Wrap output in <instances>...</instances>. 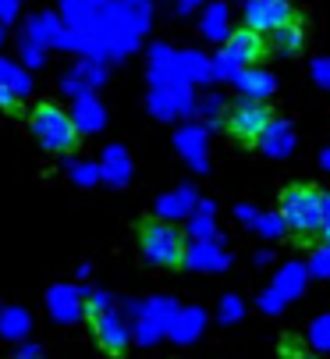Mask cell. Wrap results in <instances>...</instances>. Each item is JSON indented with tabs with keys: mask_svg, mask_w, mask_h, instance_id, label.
<instances>
[{
	"mask_svg": "<svg viewBox=\"0 0 330 359\" xmlns=\"http://www.w3.org/2000/svg\"><path fill=\"white\" fill-rule=\"evenodd\" d=\"M277 214H281V224L298 238V242H309L323 231L326 224V199L319 189L312 185H291L281 192V203H277Z\"/></svg>",
	"mask_w": 330,
	"mask_h": 359,
	"instance_id": "6da1fadb",
	"label": "cell"
},
{
	"mask_svg": "<svg viewBox=\"0 0 330 359\" xmlns=\"http://www.w3.org/2000/svg\"><path fill=\"white\" fill-rule=\"evenodd\" d=\"M139 252L156 271H178L185 264V235L171 221H146L139 231Z\"/></svg>",
	"mask_w": 330,
	"mask_h": 359,
	"instance_id": "7a4b0ae2",
	"label": "cell"
},
{
	"mask_svg": "<svg viewBox=\"0 0 330 359\" xmlns=\"http://www.w3.org/2000/svg\"><path fill=\"white\" fill-rule=\"evenodd\" d=\"M32 139L46 149V153H71L78 146V125L71 118V111L57 107V104H39L29 118Z\"/></svg>",
	"mask_w": 330,
	"mask_h": 359,
	"instance_id": "3957f363",
	"label": "cell"
},
{
	"mask_svg": "<svg viewBox=\"0 0 330 359\" xmlns=\"http://www.w3.org/2000/svg\"><path fill=\"white\" fill-rule=\"evenodd\" d=\"M270 128H273V114H270V107L263 104V100H256V96L238 100V104L231 107V114H228V132L235 139H242V142H256Z\"/></svg>",
	"mask_w": 330,
	"mask_h": 359,
	"instance_id": "277c9868",
	"label": "cell"
},
{
	"mask_svg": "<svg viewBox=\"0 0 330 359\" xmlns=\"http://www.w3.org/2000/svg\"><path fill=\"white\" fill-rule=\"evenodd\" d=\"M245 25L259 36H270L277 29L298 25V11L291 8V0H249L245 4Z\"/></svg>",
	"mask_w": 330,
	"mask_h": 359,
	"instance_id": "5b68a950",
	"label": "cell"
},
{
	"mask_svg": "<svg viewBox=\"0 0 330 359\" xmlns=\"http://www.w3.org/2000/svg\"><path fill=\"white\" fill-rule=\"evenodd\" d=\"M266 36H259V32H252L249 25L245 29H238L228 43H224V54H220V61H224V68L228 72H245L249 65H256L263 54H266Z\"/></svg>",
	"mask_w": 330,
	"mask_h": 359,
	"instance_id": "8992f818",
	"label": "cell"
},
{
	"mask_svg": "<svg viewBox=\"0 0 330 359\" xmlns=\"http://www.w3.org/2000/svg\"><path fill=\"white\" fill-rule=\"evenodd\" d=\"M89 317H92V334H96V341H99L103 352L121 355V352L128 348L132 331H128L125 317L114 310V306H106V310H96V313H89Z\"/></svg>",
	"mask_w": 330,
	"mask_h": 359,
	"instance_id": "52a82bcc",
	"label": "cell"
},
{
	"mask_svg": "<svg viewBox=\"0 0 330 359\" xmlns=\"http://www.w3.org/2000/svg\"><path fill=\"white\" fill-rule=\"evenodd\" d=\"M89 310V295L75 285H53L46 292V313L57 320V324H71Z\"/></svg>",
	"mask_w": 330,
	"mask_h": 359,
	"instance_id": "ba28073f",
	"label": "cell"
},
{
	"mask_svg": "<svg viewBox=\"0 0 330 359\" xmlns=\"http://www.w3.org/2000/svg\"><path fill=\"white\" fill-rule=\"evenodd\" d=\"M0 86H4V93L18 104V100H25L32 93V75H29V68L22 61L0 54Z\"/></svg>",
	"mask_w": 330,
	"mask_h": 359,
	"instance_id": "9c48e42d",
	"label": "cell"
},
{
	"mask_svg": "<svg viewBox=\"0 0 330 359\" xmlns=\"http://www.w3.org/2000/svg\"><path fill=\"white\" fill-rule=\"evenodd\" d=\"M99 82H103V68H99L96 61H82V65L68 68V75L61 79V89H64L71 100H78V96H89V89L99 86Z\"/></svg>",
	"mask_w": 330,
	"mask_h": 359,
	"instance_id": "30bf717a",
	"label": "cell"
},
{
	"mask_svg": "<svg viewBox=\"0 0 330 359\" xmlns=\"http://www.w3.org/2000/svg\"><path fill=\"white\" fill-rule=\"evenodd\" d=\"M61 32H64V22L53 15V11H36V15L25 22V36L36 39L39 46H57Z\"/></svg>",
	"mask_w": 330,
	"mask_h": 359,
	"instance_id": "8fae6325",
	"label": "cell"
},
{
	"mask_svg": "<svg viewBox=\"0 0 330 359\" xmlns=\"http://www.w3.org/2000/svg\"><path fill=\"white\" fill-rule=\"evenodd\" d=\"M99 8H103L99 0H61L64 22H68L71 29H85V32H89V25H96Z\"/></svg>",
	"mask_w": 330,
	"mask_h": 359,
	"instance_id": "7c38bea8",
	"label": "cell"
},
{
	"mask_svg": "<svg viewBox=\"0 0 330 359\" xmlns=\"http://www.w3.org/2000/svg\"><path fill=\"white\" fill-rule=\"evenodd\" d=\"M29 331H32L29 310H22V306H4V313H0V338L4 341H22Z\"/></svg>",
	"mask_w": 330,
	"mask_h": 359,
	"instance_id": "4fadbf2b",
	"label": "cell"
},
{
	"mask_svg": "<svg viewBox=\"0 0 330 359\" xmlns=\"http://www.w3.org/2000/svg\"><path fill=\"white\" fill-rule=\"evenodd\" d=\"M71 118H75V125H78V132H82V135H89V132H99V128H103V121H106L103 107L96 104L92 96H78V100H75Z\"/></svg>",
	"mask_w": 330,
	"mask_h": 359,
	"instance_id": "5bb4252c",
	"label": "cell"
},
{
	"mask_svg": "<svg viewBox=\"0 0 330 359\" xmlns=\"http://www.w3.org/2000/svg\"><path fill=\"white\" fill-rule=\"evenodd\" d=\"M266 46L273 50V54H298V50L305 46V32H302V22L298 25H288V29H277L266 36Z\"/></svg>",
	"mask_w": 330,
	"mask_h": 359,
	"instance_id": "9a60e30c",
	"label": "cell"
},
{
	"mask_svg": "<svg viewBox=\"0 0 330 359\" xmlns=\"http://www.w3.org/2000/svg\"><path fill=\"white\" fill-rule=\"evenodd\" d=\"M99 171H103V178H106L110 185H125V178H128V157H125V149H121V146H110V149L103 153Z\"/></svg>",
	"mask_w": 330,
	"mask_h": 359,
	"instance_id": "2e32d148",
	"label": "cell"
},
{
	"mask_svg": "<svg viewBox=\"0 0 330 359\" xmlns=\"http://www.w3.org/2000/svg\"><path fill=\"white\" fill-rule=\"evenodd\" d=\"M18 61L32 72V68H43V61H46V46H39L36 39H29L25 32L18 36Z\"/></svg>",
	"mask_w": 330,
	"mask_h": 359,
	"instance_id": "e0dca14e",
	"label": "cell"
},
{
	"mask_svg": "<svg viewBox=\"0 0 330 359\" xmlns=\"http://www.w3.org/2000/svg\"><path fill=\"white\" fill-rule=\"evenodd\" d=\"M99 168L96 164H89V161H68V178L75 182V185H96L99 182Z\"/></svg>",
	"mask_w": 330,
	"mask_h": 359,
	"instance_id": "ac0fdd59",
	"label": "cell"
},
{
	"mask_svg": "<svg viewBox=\"0 0 330 359\" xmlns=\"http://www.w3.org/2000/svg\"><path fill=\"white\" fill-rule=\"evenodd\" d=\"M22 15V0H0V25H11Z\"/></svg>",
	"mask_w": 330,
	"mask_h": 359,
	"instance_id": "d6986e66",
	"label": "cell"
},
{
	"mask_svg": "<svg viewBox=\"0 0 330 359\" xmlns=\"http://www.w3.org/2000/svg\"><path fill=\"white\" fill-rule=\"evenodd\" d=\"M39 355H43V348L32 345V341H25V345L18 348V359H39Z\"/></svg>",
	"mask_w": 330,
	"mask_h": 359,
	"instance_id": "ffe728a7",
	"label": "cell"
},
{
	"mask_svg": "<svg viewBox=\"0 0 330 359\" xmlns=\"http://www.w3.org/2000/svg\"><path fill=\"white\" fill-rule=\"evenodd\" d=\"M0 107H4V111H8V107H15V100L4 93V86H0Z\"/></svg>",
	"mask_w": 330,
	"mask_h": 359,
	"instance_id": "44dd1931",
	"label": "cell"
},
{
	"mask_svg": "<svg viewBox=\"0 0 330 359\" xmlns=\"http://www.w3.org/2000/svg\"><path fill=\"white\" fill-rule=\"evenodd\" d=\"M4 43H8V25H0V54H4Z\"/></svg>",
	"mask_w": 330,
	"mask_h": 359,
	"instance_id": "7402d4cb",
	"label": "cell"
},
{
	"mask_svg": "<svg viewBox=\"0 0 330 359\" xmlns=\"http://www.w3.org/2000/svg\"><path fill=\"white\" fill-rule=\"evenodd\" d=\"M0 313H4V306H0Z\"/></svg>",
	"mask_w": 330,
	"mask_h": 359,
	"instance_id": "603a6c76",
	"label": "cell"
},
{
	"mask_svg": "<svg viewBox=\"0 0 330 359\" xmlns=\"http://www.w3.org/2000/svg\"><path fill=\"white\" fill-rule=\"evenodd\" d=\"M132 4H135V0H132Z\"/></svg>",
	"mask_w": 330,
	"mask_h": 359,
	"instance_id": "cb8c5ba5",
	"label": "cell"
}]
</instances>
